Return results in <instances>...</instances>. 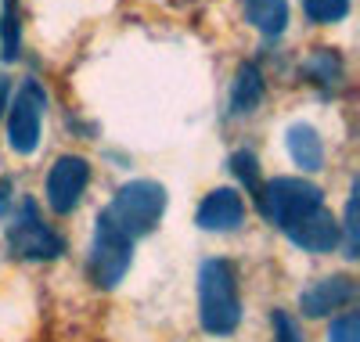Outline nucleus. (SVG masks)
<instances>
[{
	"mask_svg": "<svg viewBox=\"0 0 360 342\" xmlns=\"http://www.w3.org/2000/svg\"><path fill=\"white\" fill-rule=\"evenodd\" d=\"M198 321L209 335H231L242 324L238 267L224 256H213L198 267Z\"/></svg>",
	"mask_w": 360,
	"mask_h": 342,
	"instance_id": "obj_1",
	"label": "nucleus"
},
{
	"mask_svg": "<svg viewBox=\"0 0 360 342\" xmlns=\"http://www.w3.org/2000/svg\"><path fill=\"white\" fill-rule=\"evenodd\" d=\"M166 202H169V195H166V188L159 180H130L112 195V202L98 213V220H105L123 238L137 241V238L152 234L159 227L162 213H166Z\"/></svg>",
	"mask_w": 360,
	"mask_h": 342,
	"instance_id": "obj_2",
	"label": "nucleus"
},
{
	"mask_svg": "<svg viewBox=\"0 0 360 342\" xmlns=\"http://www.w3.org/2000/svg\"><path fill=\"white\" fill-rule=\"evenodd\" d=\"M256 205L263 213V220L288 231L295 220H303L307 213L324 205V191L317 188L314 180H303V177H274V180H266L259 188Z\"/></svg>",
	"mask_w": 360,
	"mask_h": 342,
	"instance_id": "obj_3",
	"label": "nucleus"
},
{
	"mask_svg": "<svg viewBox=\"0 0 360 342\" xmlns=\"http://www.w3.org/2000/svg\"><path fill=\"white\" fill-rule=\"evenodd\" d=\"M4 238H8V253L15 260L44 263V260H58L65 253V238L58 234L51 224H44V213H40L37 198H22V205L11 216Z\"/></svg>",
	"mask_w": 360,
	"mask_h": 342,
	"instance_id": "obj_4",
	"label": "nucleus"
},
{
	"mask_svg": "<svg viewBox=\"0 0 360 342\" xmlns=\"http://www.w3.org/2000/svg\"><path fill=\"white\" fill-rule=\"evenodd\" d=\"M47 115V90L40 80H22L15 98L8 101L4 122H8V148L15 155H33L40 148V130Z\"/></svg>",
	"mask_w": 360,
	"mask_h": 342,
	"instance_id": "obj_5",
	"label": "nucleus"
},
{
	"mask_svg": "<svg viewBox=\"0 0 360 342\" xmlns=\"http://www.w3.org/2000/svg\"><path fill=\"white\" fill-rule=\"evenodd\" d=\"M134 260V241L112 231L105 220L94 224V241H90V256H86V274L98 289H115L127 277Z\"/></svg>",
	"mask_w": 360,
	"mask_h": 342,
	"instance_id": "obj_6",
	"label": "nucleus"
},
{
	"mask_svg": "<svg viewBox=\"0 0 360 342\" xmlns=\"http://www.w3.org/2000/svg\"><path fill=\"white\" fill-rule=\"evenodd\" d=\"M86 184H90V163L83 155H62V159H54V166L47 170L44 198L58 216H69L83 202Z\"/></svg>",
	"mask_w": 360,
	"mask_h": 342,
	"instance_id": "obj_7",
	"label": "nucleus"
},
{
	"mask_svg": "<svg viewBox=\"0 0 360 342\" xmlns=\"http://www.w3.org/2000/svg\"><path fill=\"white\" fill-rule=\"evenodd\" d=\"M356 299V281L349 274H328L321 281H314L310 289L299 292V310L307 317H328L335 310H346Z\"/></svg>",
	"mask_w": 360,
	"mask_h": 342,
	"instance_id": "obj_8",
	"label": "nucleus"
},
{
	"mask_svg": "<svg viewBox=\"0 0 360 342\" xmlns=\"http://www.w3.org/2000/svg\"><path fill=\"white\" fill-rule=\"evenodd\" d=\"M288 241L303 253H314V256H324V253H335V245L342 241L339 234V220L332 216V209L317 205L314 213H307L303 220H295L288 231Z\"/></svg>",
	"mask_w": 360,
	"mask_h": 342,
	"instance_id": "obj_9",
	"label": "nucleus"
},
{
	"mask_svg": "<svg viewBox=\"0 0 360 342\" xmlns=\"http://www.w3.org/2000/svg\"><path fill=\"white\" fill-rule=\"evenodd\" d=\"M242 220H245V198L234 188H213L202 198L198 213H195V224L202 231H217V234L238 231Z\"/></svg>",
	"mask_w": 360,
	"mask_h": 342,
	"instance_id": "obj_10",
	"label": "nucleus"
},
{
	"mask_svg": "<svg viewBox=\"0 0 360 342\" xmlns=\"http://www.w3.org/2000/svg\"><path fill=\"white\" fill-rule=\"evenodd\" d=\"M263 94H266L263 69L256 65V61L238 65L234 83H231V115H252L263 105Z\"/></svg>",
	"mask_w": 360,
	"mask_h": 342,
	"instance_id": "obj_11",
	"label": "nucleus"
},
{
	"mask_svg": "<svg viewBox=\"0 0 360 342\" xmlns=\"http://www.w3.org/2000/svg\"><path fill=\"white\" fill-rule=\"evenodd\" d=\"M285 144H288L292 163L303 173H317L324 166V141L310 122H292V127L285 130Z\"/></svg>",
	"mask_w": 360,
	"mask_h": 342,
	"instance_id": "obj_12",
	"label": "nucleus"
},
{
	"mask_svg": "<svg viewBox=\"0 0 360 342\" xmlns=\"http://www.w3.org/2000/svg\"><path fill=\"white\" fill-rule=\"evenodd\" d=\"M299 76H303L307 83H314V87H321V90H339L342 87V80H346V65H342V58H339V51H332V47H317L303 65H299Z\"/></svg>",
	"mask_w": 360,
	"mask_h": 342,
	"instance_id": "obj_13",
	"label": "nucleus"
},
{
	"mask_svg": "<svg viewBox=\"0 0 360 342\" xmlns=\"http://www.w3.org/2000/svg\"><path fill=\"white\" fill-rule=\"evenodd\" d=\"M245 18L252 29H259L263 37H281L288 25V0H242Z\"/></svg>",
	"mask_w": 360,
	"mask_h": 342,
	"instance_id": "obj_14",
	"label": "nucleus"
},
{
	"mask_svg": "<svg viewBox=\"0 0 360 342\" xmlns=\"http://www.w3.org/2000/svg\"><path fill=\"white\" fill-rule=\"evenodd\" d=\"M22 54V22H18V0L0 4V58L15 61Z\"/></svg>",
	"mask_w": 360,
	"mask_h": 342,
	"instance_id": "obj_15",
	"label": "nucleus"
},
{
	"mask_svg": "<svg viewBox=\"0 0 360 342\" xmlns=\"http://www.w3.org/2000/svg\"><path fill=\"white\" fill-rule=\"evenodd\" d=\"M231 173L245 184V191H249L252 198L259 195L263 180H259V159H256V151H249V148L234 151V155H231Z\"/></svg>",
	"mask_w": 360,
	"mask_h": 342,
	"instance_id": "obj_16",
	"label": "nucleus"
},
{
	"mask_svg": "<svg viewBox=\"0 0 360 342\" xmlns=\"http://www.w3.org/2000/svg\"><path fill=\"white\" fill-rule=\"evenodd\" d=\"M303 15L314 25H335L349 15V0H303Z\"/></svg>",
	"mask_w": 360,
	"mask_h": 342,
	"instance_id": "obj_17",
	"label": "nucleus"
},
{
	"mask_svg": "<svg viewBox=\"0 0 360 342\" xmlns=\"http://www.w3.org/2000/svg\"><path fill=\"white\" fill-rule=\"evenodd\" d=\"M356 180L349 188V198H346V216L339 224V234H346V260H356L360 256V227H356Z\"/></svg>",
	"mask_w": 360,
	"mask_h": 342,
	"instance_id": "obj_18",
	"label": "nucleus"
},
{
	"mask_svg": "<svg viewBox=\"0 0 360 342\" xmlns=\"http://www.w3.org/2000/svg\"><path fill=\"white\" fill-rule=\"evenodd\" d=\"M328 342H360V314L356 310H346V314L332 317Z\"/></svg>",
	"mask_w": 360,
	"mask_h": 342,
	"instance_id": "obj_19",
	"label": "nucleus"
},
{
	"mask_svg": "<svg viewBox=\"0 0 360 342\" xmlns=\"http://www.w3.org/2000/svg\"><path fill=\"white\" fill-rule=\"evenodd\" d=\"M270 324H274V342H303V331H299V324L288 310H274Z\"/></svg>",
	"mask_w": 360,
	"mask_h": 342,
	"instance_id": "obj_20",
	"label": "nucleus"
},
{
	"mask_svg": "<svg viewBox=\"0 0 360 342\" xmlns=\"http://www.w3.org/2000/svg\"><path fill=\"white\" fill-rule=\"evenodd\" d=\"M11 191H15V180L11 177H0V216L11 213Z\"/></svg>",
	"mask_w": 360,
	"mask_h": 342,
	"instance_id": "obj_21",
	"label": "nucleus"
},
{
	"mask_svg": "<svg viewBox=\"0 0 360 342\" xmlns=\"http://www.w3.org/2000/svg\"><path fill=\"white\" fill-rule=\"evenodd\" d=\"M8 101H11V80L0 76V119H4V112H8Z\"/></svg>",
	"mask_w": 360,
	"mask_h": 342,
	"instance_id": "obj_22",
	"label": "nucleus"
}]
</instances>
